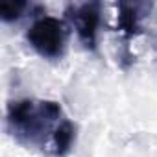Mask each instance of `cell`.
Segmentation results:
<instances>
[{
  "instance_id": "1",
  "label": "cell",
  "mask_w": 157,
  "mask_h": 157,
  "mask_svg": "<svg viewBox=\"0 0 157 157\" xmlns=\"http://www.w3.org/2000/svg\"><path fill=\"white\" fill-rule=\"evenodd\" d=\"M63 109L52 100H15L8 105L6 124L10 133L24 146H44L57 128Z\"/></svg>"
},
{
  "instance_id": "2",
  "label": "cell",
  "mask_w": 157,
  "mask_h": 157,
  "mask_svg": "<svg viewBox=\"0 0 157 157\" xmlns=\"http://www.w3.org/2000/svg\"><path fill=\"white\" fill-rule=\"evenodd\" d=\"M26 41L41 57L50 61L61 59L68 43V26L57 17L43 15L35 19L28 28Z\"/></svg>"
},
{
  "instance_id": "3",
  "label": "cell",
  "mask_w": 157,
  "mask_h": 157,
  "mask_svg": "<svg viewBox=\"0 0 157 157\" xmlns=\"http://www.w3.org/2000/svg\"><path fill=\"white\" fill-rule=\"evenodd\" d=\"M67 17L72 22L83 48L89 52H96L98 28L102 21V4L100 2H85L76 6L70 4L67 8Z\"/></svg>"
},
{
  "instance_id": "4",
  "label": "cell",
  "mask_w": 157,
  "mask_h": 157,
  "mask_svg": "<svg viewBox=\"0 0 157 157\" xmlns=\"http://www.w3.org/2000/svg\"><path fill=\"white\" fill-rule=\"evenodd\" d=\"M150 10L148 4L137 2H120L118 4V30L126 39L137 37L142 33V19Z\"/></svg>"
},
{
  "instance_id": "5",
  "label": "cell",
  "mask_w": 157,
  "mask_h": 157,
  "mask_svg": "<svg viewBox=\"0 0 157 157\" xmlns=\"http://www.w3.org/2000/svg\"><path fill=\"white\" fill-rule=\"evenodd\" d=\"M76 142V124L68 118H63L50 140V153L56 157H67Z\"/></svg>"
},
{
  "instance_id": "6",
  "label": "cell",
  "mask_w": 157,
  "mask_h": 157,
  "mask_svg": "<svg viewBox=\"0 0 157 157\" xmlns=\"http://www.w3.org/2000/svg\"><path fill=\"white\" fill-rule=\"evenodd\" d=\"M28 8H30L28 2H2L0 4V19L4 22H13L21 19Z\"/></svg>"
}]
</instances>
